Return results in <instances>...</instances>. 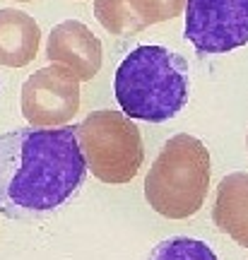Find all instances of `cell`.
Listing matches in <instances>:
<instances>
[{"mask_svg":"<svg viewBox=\"0 0 248 260\" xmlns=\"http://www.w3.org/2000/svg\"><path fill=\"white\" fill-rule=\"evenodd\" d=\"M87 178L75 125L0 135V214L27 219L58 210Z\"/></svg>","mask_w":248,"mask_h":260,"instance_id":"obj_1","label":"cell"},{"mask_svg":"<svg viewBox=\"0 0 248 260\" xmlns=\"http://www.w3.org/2000/svg\"><path fill=\"white\" fill-rule=\"evenodd\" d=\"M183 56L164 46H138L116 70L113 92L128 118L147 123L171 121L191 96Z\"/></svg>","mask_w":248,"mask_h":260,"instance_id":"obj_2","label":"cell"},{"mask_svg":"<svg viewBox=\"0 0 248 260\" xmlns=\"http://www.w3.org/2000/svg\"><path fill=\"white\" fill-rule=\"evenodd\" d=\"M210 188V152L198 138L181 133L157 154L145 178L149 207L166 219H188L202 207Z\"/></svg>","mask_w":248,"mask_h":260,"instance_id":"obj_3","label":"cell"},{"mask_svg":"<svg viewBox=\"0 0 248 260\" xmlns=\"http://www.w3.org/2000/svg\"><path fill=\"white\" fill-rule=\"evenodd\" d=\"M87 171L104 183H128L138 176L145 149L138 125L126 113L101 109L75 125Z\"/></svg>","mask_w":248,"mask_h":260,"instance_id":"obj_4","label":"cell"},{"mask_svg":"<svg viewBox=\"0 0 248 260\" xmlns=\"http://www.w3.org/2000/svg\"><path fill=\"white\" fill-rule=\"evenodd\" d=\"M185 41L202 56L248 44V0H185Z\"/></svg>","mask_w":248,"mask_h":260,"instance_id":"obj_5","label":"cell"},{"mask_svg":"<svg viewBox=\"0 0 248 260\" xmlns=\"http://www.w3.org/2000/svg\"><path fill=\"white\" fill-rule=\"evenodd\" d=\"M80 109V80L63 65L51 63L22 84V113L32 128H60Z\"/></svg>","mask_w":248,"mask_h":260,"instance_id":"obj_6","label":"cell"},{"mask_svg":"<svg viewBox=\"0 0 248 260\" xmlns=\"http://www.w3.org/2000/svg\"><path fill=\"white\" fill-rule=\"evenodd\" d=\"M46 56L51 63L70 70L80 82H87L101 70V41L87 24L77 19H65L51 29Z\"/></svg>","mask_w":248,"mask_h":260,"instance_id":"obj_7","label":"cell"},{"mask_svg":"<svg viewBox=\"0 0 248 260\" xmlns=\"http://www.w3.org/2000/svg\"><path fill=\"white\" fill-rule=\"evenodd\" d=\"M212 219L222 234L248 248V174L236 171L220 181Z\"/></svg>","mask_w":248,"mask_h":260,"instance_id":"obj_8","label":"cell"},{"mask_svg":"<svg viewBox=\"0 0 248 260\" xmlns=\"http://www.w3.org/2000/svg\"><path fill=\"white\" fill-rule=\"evenodd\" d=\"M41 41V29L27 12L15 8L0 10V65L24 68L34 60Z\"/></svg>","mask_w":248,"mask_h":260,"instance_id":"obj_9","label":"cell"},{"mask_svg":"<svg viewBox=\"0 0 248 260\" xmlns=\"http://www.w3.org/2000/svg\"><path fill=\"white\" fill-rule=\"evenodd\" d=\"M94 15L101 27L116 37H130L145 29L133 15L128 0H94Z\"/></svg>","mask_w":248,"mask_h":260,"instance_id":"obj_10","label":"cell"},{"mask_svg":"<svg viewBox=\"0 0 248 260\" xmlns=\"http://www.w3.org/2000/svg\"><path fill=\"white\" fill-rule=\"evenodd\" d=\"M147 260H217V255L205 241L188 236H171L157 243Z\"/></svg>","mask_w":248,"mask_h":260,"instance_id":"obj_11","label":"cell"},{"mask_svg":"<svg viewBox=\"0 0 248 260\" xmlns=\"http://www.w3.org/2000/svg\"><path fill=\"white\" fill-rule=\"evenodd\" d=\"M128 5L140 24L147 29L152 24L178 17L183 12L185 0H128Z\"/></svg>","mask_w":248,"mask_h":260,"instance_id":"obj_12","label":"cell"},{"mask_svg":"<svg viewBox=\"0 0 248 260\" xmlns=\"http://www.w3.org/2000/svg\"><path fill=\"white\" fill-rule=\"evenodd\" d=\"M17 3H32V0H17Z\"/></svg>","mask_w":248,"mask_h":260,"instance_id":"obj_13","label":"cell"}]
</instances>
